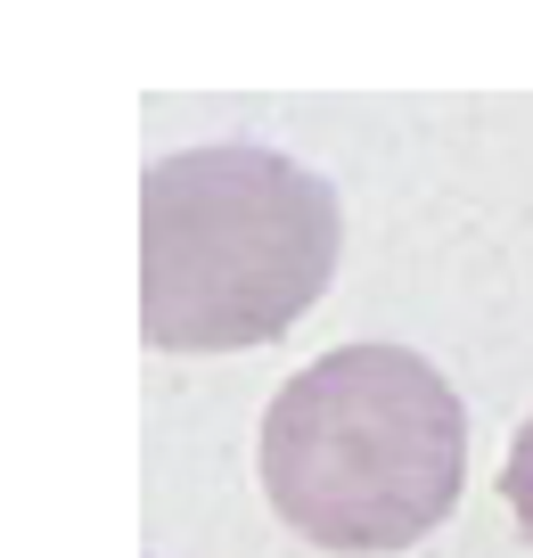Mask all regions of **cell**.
Wrapping results in <instances>:
<instances>
[{
	"instance_id": "obj_3",
	"label": "cell",
	"mask_w": 533,
	"mask_h": 558,
	"mask_svg": "<svg viewBox=\"0 0 533 558\" xmlns=\"http://www.w3.org/2000/svg\"><path fill=\"white\" fill-rule=\"evenodd\" d=\"M500 501L517 509V525H525V542H533V411H525V427H517L509 460H500Z\"/></svg>"
},
{
	"instance_id": "obj_1",
	"label": "cell",
	"mask_w": 533,
	"mask_h": 558,
	"mask_svg": "<svg viewBox=\"0 0 533 558\" xmlns=\"http://www.w3.org/2000/svg\"><path fill=\"white\" fill-rule=\"evenodd\" d=\"M337 246V190L288 148H172L140 181V337L165 353L271 345L320 304Z\"/></svg>"
},
{
	"instance_id": "obj_2",
	"label": "cell",
	"mask_w": 533,
	"mask_h": 558,
	"mask_svg": "<svg viewBox=\"0 0 533 558\" xmlns=\"http://www.w3.org/2000/svg\"><path fill=\"white\" fill-rule=\"evenodd\" d=\"M263 493L304 542L386 558L451 518L468 476V411L411 345H337L263 411Z\"/></svg>"
}]
</instances>
